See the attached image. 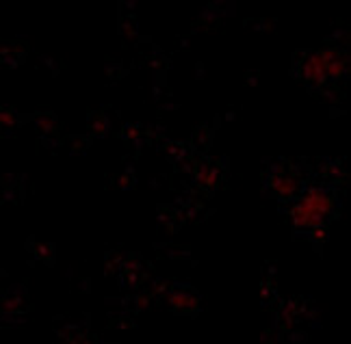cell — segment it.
Returning <instances> with one entry per match:
<instances>
[{"label":"cell","mask_w":351,"mask_h":344,"mask_svg":"<svg viewBox=\"0 0 351 344\" xmlns=\"http://www.w3.org/2000/svg\"><path fill=\"white\" fill-rule=\"evenodd\" d=\"M345 70V59L336 50H317L308 55L304 61V76L313 83H328L332 78L341 76Z\"/></svg>","instance_id":"7a4b0ae2"},{"label":"cell","mask_w":351,"mask_h":344,"mask_svg":"<svg viewBox=\"0 0 351 344\" xmlns=\"http://www.w3.org/2000/svg\"><path fill=\"white\" fill-rule=\"evenodd\" d=\"M334 210V200L326 193V191H319L313 189L300 197V202L295 204L293 208V221L297 228H304V230H313L323 226Z\"/></svg>","instance_id":"6da1fadb"}]
</instances>
